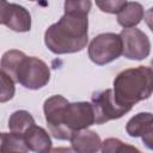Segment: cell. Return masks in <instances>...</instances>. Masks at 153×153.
Instances as JSON below:
<instances>
[{
    "label": "cell",
    "mask_w": 153,
    "mask_h": 153,
    "mask_svg": "<svg viewBox=\"0 0 153 153\" xmlns=\"http://www.w3.org/2000/svg\"><path fill=\"white\" fill-rule=\"evenodd\" d=\"M91 1H66L65 14L44 32V43L54 54L82 50L88 41V12Z\"/></svg>",
    "instance_id": "6da1fadb"
},
{
    "label": "cell",
    "mask_w": 153,
    "mask_h": 153,
    "mask_svg": "<svg viewBox=\"0 0 153 153\" xmlns=\"http://www.w3.org/2000/svg\"><path fill=\"white\" fill-rule=\"evenodd\" d=\"M43 111L50 134L57 140L71 141L75 133L96 123L91 103H69L60 94L49 97L44 102Z\"/></svg>",
    "instance_id": "7a4b0ae2"
},
{
    "label": "cell",
    "mask_w": 153,
    "mask_h": 153,
    "mask_svg": "<svg viewBox=\"0 0 153 153\" xmlns=\"http://www.w3.org/2000/svg\"><path fill=\"white\" fill-rule=\"evenodd\" d=\"M116 102L131 109L136 103L147 99L153 93V71L146 66L128 68L117 74L114 80Z\"/></svg>",
    "instance_id": "3957f363"
},
{
    "label": "cell",
    "mask_w": 153,
    "mask_h": 153,
    "mask_svg": "<svg viewBox=\"0 0 153 153\" xmlns=\"http://www.w3.org/2000/svg\"><path fill=\"white\" fill-rule=\"evenodd\" d=\"M123 47L121 36L112 32H105L96 36L88 44L90 60L99 66L112 62L122 55Z\"/></svg>",
    "instance_id": "277c9868"
},
{
    "label": "cell",
    "mask_w": 153,
    "mask_h": 153,
    "mask_svg": "<svg viewBox=\"0 0 153 153\" xmlns=\"http://www.w3.org/2000/svg\"><path fill=\"white\" fill-rule=\"evenodd\" d=\"M50 69L48 65L38 57L25 56L19 66L16 82L29 90H38L48 84Z\"/></svg>",
    "instance_id": "5b68a950"
},
{
    "label": "cell",
    "mask_w": 153,
    "mask_h": 153,
    "mask_svg": "<svg viewBox=\"0 0 153 153\" xmlns=\"http://www.w3.org/2000/svg\"><path fill=\"white\" fill-rule=\"evenodd\" d=\"M91 104L94 112L96 124H103L108 121L121 118L123 115L130 111L129 108L122 106L116 102L114 91L111 88L94 93Z\"/></svg>",
    "instance_id": "8992f818"
},
{
    "label": "cell",
    "mask_w": 153,
    "mask_h": 153,
    "mask_svg": "<svg viewBox=\"0 0 153 153\" xmlns=\"http://www.w3.org/2000/svg\"><path fill=\"white\" fill-rule=\"evenodd\" d=\"M122 39V55L129 60H143L151 53V42L145 32L136 27L123 29L120 33Z\"/></svg>",
    "instance_id": "52a82bcc"
},
{
    "label": "cell",
    "mask_w": 153,
    "mask_h": 153,
    "mask_svg": "<svg viewBox=\"0 0 153 153\" xmlns=\"http://www.w3.org/2000/svg\"><path fill=\"white\" fill-rule=\"evenodd\" d=\"M0 23L12 31L26 32L31 29V16L29 11L20 5L1 1Z\"/></svg>",
    "instance_id": "ba28073f"
},
{
    "label": "cell",
    "mask_w": 153,
    "mask_h": 153,
    "mask_svg": "<svg viewBox=\"0 0 153 153\" xmlns=\"http://www.w3.org/2000/svg\"><path fill=\"white\" fill-rule=\"evenodd\" d=\"M102 140L93 130H81L73 135L71 139L72 149L75 153H97L102 148Z\"/></svg>",
    "instance_id": "9c48e42d"
},
{
    "label": "cell",
    "mask_w": 153,
    "mask_h": 153,
    "mask_svg": "<svg viewBox=\"0 0 153 153\" xmlns=\"http://www.w3.org/2000/svg\"><path fill=\"white\" fill-rule=\"evenodd\" d=\"M24 139L29 149L35 153H49L51 151V139L42 127L35 124L25 133Z\"/></svg>",
    "instance_id": "30bf717a"
},
{
    "label": "cell",
    "mask_w": 153,
    "mask_h": 153,
    "mask_svg": "<svg viewBox=\"0 0 153 153\" xmlns=\"http://www.w3.org/2000/svg\"><path fill=\"white\" fill-rule=\"evenodd\" d=\"M143 8L141 4L135 1H127L126 6L117 13V22L124 29L135 27L143 19Z\"/></svg>",
    "instance_id": "8fae6325"
},
{
    "label": "cell",
    "mask_w": 153,
    "mask_h": 153,
    "mask_svg": "<svg viewBox=\"0 0 153 153\" xmlns=\"http://www.w3.org/2000/svg\"><path fill=\"white\" fill-rule=\"evenodd\" d=\"M152 126H153V114L139 112L128 121L126 126V130L129 136L139 137L142 136Z\"/></svg>",
    "instance_id": "7c38bea8"
},
{
    "label": "cell",
    "mask_w": 153,
    "mask_h": 153,
    "mask_svg": "<svg viewBox=\"0 0 153 153\" xmlns=\"http://www.w3.org/2000/svg\"><path fill=\"white\" fill-rule=\"evenodd\" d=\"M25 56L26 55L20 50L12 49V50L6 51L1 57V72L8 75L16 82L19 66Z\"/></svg>",
    "instance_id": "4fadbf2b"
},
{
    "label": "cell",
    "mask_w": 153,
    "mask_h": 153,
    "mask_svg": "<svg viewBox=\"0 0 153 153\" xmlns=\"http://www.w3.org/2000/svg\"><path fill=\"white\" fill-rule=\"evenodd\" d=\"M35 126V120L30 112L25 110L14 111L8 120V128L11 133H16L19 135H25V133Z\"/></svg>",
    "instance_id": "5bb4252c"
},
{
    "label": "cell",
    "mask_w": 153,
    "mask_h": 153,
    "mask_svg": "<svg viewBox=\"0 0 153 153\" xmlns=\"http://www.w3.org/2000/svg\"><path fill=\"white\" fill-rule=\"evenodd\" d=\"M29 151L23 135L16 133L1 134V153H29Z\"/></svg>",
    "instance_id": "9a60e30c"
},
{
    "label": "cell",
    "mask_w": 153,
    "mask_h": 153,
    "mask_svg": "<svg viewBox=\"0 0 153 153\" xmlns=\"http://www.w3.org/2000/svg\"><path fill=\"white\" fill-rule=\"evenodd\" d=\"M0 80H1V93H0V102L5 103L13 98L14 96V81L6 75L5 73L0 72Z\"/></svg>",
    "instance_id": "2e32d148"
},
{
    "label": "cell",
    "mask_w": 153,
    "mask_h": 153,
    "mask_svg": "<svg viewBox=\"0 0 153 153\" xmlns=\"http://www.w3.org/2000/svg\"><path fill=\"white\" fill-rule=\"evenodd\" d=\"M126 0H105V1H96V5L100 8V11L106 13H120V11L126 6Z\"/></svg>",
    "instance_id": "e0dca14e"
},
{
    "label": "cell",
    "mask_w": 153,
    "mask_h": 153,
    "mask_svg": "<svg viewBox=\"0 0 153 153\" xmlns=\"http://www.w3.org/2000/svg\"><path fill=\"white\" fill-rule=\"evenodd\" d=\"M141 137H142L143 145H145L147 148H149V149L153 151V126H152Z\"/></svg>",
    "instance_id": "ac0fdd59"
},
{
    "label": "cell",
    "mask_w": 153,
    "mask_h": 153,
    "mask_svg": "<svg viewBox=\"0 0 153 153\" xmlns=\"http://www.w3.org/2000/svg\"><path fill=\"white\" fill-rule=\"evenodd\" d=\"M117 153H142L139 148H136L135 146H131V145H128V143H124L122 142Z\"/></svg>",
    "instance_id": "d6986e66"
},
{
    "label": "cell",
    "mask_w": 153,
    "mask_h": 153,
    "mask_svg": "<svg viewBox=\"0 0 153 153\" xmlns=\"http://www.w3.org/2000/svg\"><path fill=\"white\" fill-rule=\"evenodd\" d=\"M147 26L149 27V30L153 32V7H151L146 13H145V17H143Z\"/></svg>",
    "instance_id": "ffe728a7"
},
{
    "label": "cell",
    "mask_w": 153,
    "mask_h": 153,
    "mask_svg": "<svg viewBox=\"0 0 153 153\" xmlns=\"http://www.w3.org/2000/svg\"><path fill=\"white\" fill-rule=\"evenodd\" d=\"M49 153H75V152L68 147H56V148H53Z\"/></svg>",
    "instance_id": "44dd1931"
},
{
    "label": "cell",
    "mask_w": 153,
    "mask_h": 153,
    "mask_svg": "<svg viewBox=\"0 0 153 153\" xmlns=\"http://www.w3.org/2000/svg\"><path fill=\"white\" fill-rule=\"evenodd\" d=\"M151 65H152V71H153V60H152V62H151Z\"/></svg>",
    "instance_id": "7402d4cb"
}]
</instances>
